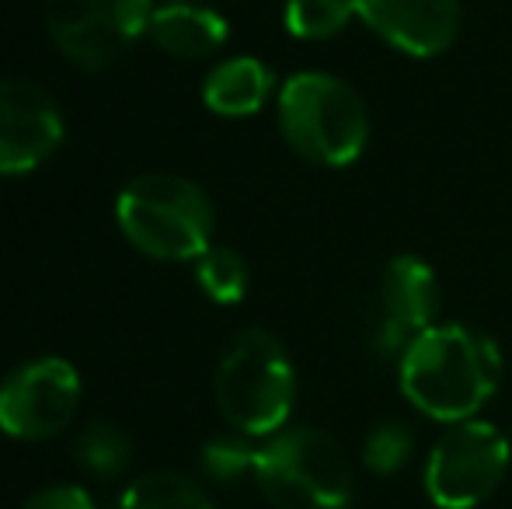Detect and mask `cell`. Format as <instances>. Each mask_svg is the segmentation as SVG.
<instances>
[{
  "label": "cell",
  "mask_w": 512,
  "mask_h": 509,
  "mask_svg": "<svg viewBox=\"0 0 512 509\" xmlns=\"http://www.w3.org/2000/svg\"><path fill=\"white\" fill-rule=\"evenodd\" d=\"M443 304V290L418 255H394L380 272L377 314L370 321V346L380 356L405 353V346L418 332L432 328Z\"/></svg>",
  "instance_id": "9c48e42d"
},
{
  "label": "cell",
  "mask_w": 512,
  "mask_h": 509,
  "mask_svg": "<svg viewBox=\"0 0 512 509\" xmlns=\"http://www.w3.org/2000/svg\"><path fill=\"white\" fill-rule=\"evenodd\" d=\"M60 143V105L32 81H0V175H28Z\"/></svg>",
  "instance_id": "30bf717a"
},
{
  "label": "cell",
  "mask_w": 512,
  "mask_h": 509,
  "mask_svg": "<svg viewBox=\"0 0 512 509\" xmlns=\"http://www.w3.org/2000/svg\"><path fill=\"white\" fill-rule=\"evenodd\" d=\"M258 447H251L244 436H220L203 447V471L213 482H237L241 475H255Z\"/></svg>",
  "instance_id": "d6986e66"
},
{
  "label": "cell",
  "mask_w": 512,
  "mask_h": 509,
  "mask_svg": "<svg viewBox=\"0 0 512 509\" xmlns=\"http://www.w3.org/2000/svg\"><path fill=\"white\" fill-rule=\"evenodd\" d=\"M196 279L206 290V297L216 304H237L248 293V265L234 248L223 245H209L196 258Z\"/></svg>",
  "instance_id": "e0dca14e"
},
{
  "label": "cell",
  "mask_w": 512,
  "mask_h": 509,
  "mask_svg": "<svg viewBox=\"0 0 512 509\" xmlns=\"http://www.w3.org/2000/svg\"><path fill=\"white\" fill-rule=\"evenodd\" d=\"M512 461V443L492 422H453L429 450L425 492L439 509H474L502 485Z\"/></svg>",
  "instance_id": "8992f818"
},
{
  "label": "cell",
  "mask_w": 512,
  "mask_h": 509,
  "mask_svg": "<svg viewBox=\"0 0 512 509\" xmlns=\"http://www.w3.org/2000/svg\"><path fill=\"white\" fill-rule=\"evenodd\" d=\"M119 509H213V503L192 478L178 471H150L122 492Z\"/></svg>",
  "instance_id": "5bb4252c"
},
{
  "label": "cell",
  "mask_w": 512,
  "mask_h": 509,
  "mask_svg": "<svg viewBox=\"0 0 512 509\" xmlns=\"http://www.w3.org/2000/svg\"><path fill=\"white\" fill-rule=\"evenodd\" d=\"M401 391L436 422H467L502 384V353L471 325H432L401 353Z\"/></svg>",
  "instance_id": "6da1fadb"
},
{
  "label": "cell",
  "mask_w": 512,
  "mask_h": 509,
  "mask_svg": "<svg viewBox=\"0 0 512 509\" xmlns=\"http://www.w3.org/2000/svg\"><path fill=\"white\" fill-rule=\"evenodd\" d=\"M74 454L88 471L112 478V475H119L129 464V457H133V440H129V433L122 426L98 419L81 429V436H77V443H74Z\"/></svg>",
  "instance_id": "2e32d148"
},
{
  "label": "cell",
  "mask_w": 512,
  "mask_h": 509,
  "mask_svg": "<svg viewBox=\"0 0 512 509\" xmlns=\"http://www.w3.org/2000/svg\"><path fill=\"white\" fill-rule=\"evenodd\" d=\"M168 4H192V0H168Z\"/></svg>",
  "instance_id": "44dd1931"
},
{
  "label": "cell",
  "mask_w": 512,
  "mask_h": 509,
  "mask_svg": "<svg viewBox=\"0 0 512 509\" xmlns=\"http://www.w3.org/2000/svg\"><path fill=\"white\" fill-rule=\"evenodd\" d=\"M21 509H98V506L81 485H53V489L35 492Z\"/></svg>",
  "instance_id": "ffe728a7"
},
{
  "label": "cell",
  "mask_w": 512,
  "mask_h": 509,
  "mask_svg": "<svg viewBox=\"0 0 512 509\" xmlns=\"http://www.w3.org/2000/svg\"><path fill=\"white\" fill-rule=\"evenodd\" d=\"M255 482L276 509H349L356 496L345 447L314 426L279 429L258 447Z\"/></svg>",
  "instance_id": "5b68a950"
},
{
  "label": "cell",
  "mask_w": 512,
  "mask_h": 509,
  "mask_svg": "<svg viewBox=\"0 0 512 509\" xmlns=\"http://www.w3.org/2000/svg\"><path fill=\"white\" fill-rule=\"evenodd\" d=\"M509 443H512V433H509Z\"/></svg>",
  "instance_id": "7402d4cb"
},
{
  "label": "cell",
  "mask_w": 512,
  "mask_h": 509,
  "mask_svg": "<svg viewBox=\"0 0 512 509\" xmlns=\"http://www.w3.org/2000/svg\"><path fill=\"white\" fill-rule=\"evenodd\" d=\"M283 18H286V32L293 39L321 42L345 32L349 21L359 18V14H356V0H290Z\"/></svg>",
  "instance_id": "9a60e30c"
},
{
  "label": "cell",
  "mask_w": 512,
  "mask_h": 509,
  "mask_svg": "<svg viewBox=\"0 0 512 509\" xmlns=\"http://www.w3.org/2000/svg\"><path fill=\"white\" fill-rule=\"evenodd\" d=\"M154 11V0H46V28L70 63L105 70L147 32Z\"/></svg>",
  "instance_id": "52a82bcc"
},
{
  "label": "cell",
  "mask_w": 512,
  "mask_h": 509,
  "mask_svg": "<svg viewBox=\"0 0 512 509\" xmlns=\"http://www.w3.org/2000/svg\"><path fill=\"white\" fill-rule=\"evenodd\" d=\"M279 129L300 157L324 168H345L363 157L370 112L342 77L304 70L279 88Z\"/></svg>",
  "instance_id": "3957f363"
},
{
  "label": "cell",
  "mask_w": 512,
  "mask_h": 509,
  "mask_svg": "<svg viewBox=\"0 0 512 509\" xmlns=\"http://www.w3.org/2000/svg\"><path fill=\"white\" fill-rule=\"evenodd\" d=\"M213 398L241 436H276L297 398V374L283 342L262 328L234 335L216 363Z\"/></svg>",
  "instance_id": "7a4b0ae2"
},
{
  "label": "cell",
  "mask_w": 512,
  "mask_h": 509,
  "mask_svg": "<svg viewBox=\"0 0 512 509\" xmlns=\"http://www.w3.org/2000/svg\"><path fill=\"white\" fill-rule=\"evenodd\" d=\"M411 450H415V436H411L405 422H380L366 436L363 461L377 475H394V471L408 464Z\"/></svg>",
  "instance_id": "ac0fdd59"
},
{
  "label": "cell",
  "mask_w": 512,
  "mask_h": 509,
  "mask_svg": "<svg viewBox=\"0 0 512 509\" xmlns=\"http://www.w3.org/2000/svg\"><path fill=\"white\" fill-rule=\"evenodd\" d=\"M81 405V377L60 356L18 367L0 384V429L14 440H49L63 433Z\"/></svg>",
  "instance_id": "ba28073f"
},
{
  "label": "cell",
  "mask_w": 512,
  "mask_h": 509,
  "mask_svg": "<svg viewBox=\"0 0 512 509\" xmlns=\"http://www.w3.org/2000/svg\"><path fill=\"white\" fill-rule=\"evenodd\" d=\"M115 220L133 248L161 262H189L209 248L213 206L192 178L154 171L119 192Z\"/></svg>",
  "instance_id": "277c9868"
},
{
  "label": "cell",
  "mask_w": 512,
  "mask_h": 509,
  "mask_svg": "<svg viewBox=\"0 0 512 509\" xmlns=\"http://www.w3.org/2000/svg\"><path fill=\"white\" fill-rule=\"evenodd\" d=\"M272 88H276V77L258 56H230L206 74L203 102L216 116L244 119L265 109Z\"/></svg>",
  "instance_id": "7c38bea8"
},
{
  "label": "cell",
  "mask_w": 512,
  "mask_h": 509,
  "mask_svg": "<svg viewBox=\"0 0 512 509\" xmlns=\"http://www.w3.org/2000/svg\"><path fill=\"white\" fill-rule=\"evenodd\" d=\"M150 39L178 60L213 56L227 42V21L199 4H164L150 18Z\"/></svg>",
  "instance_id": "4fadbf2b"
},
{
  "label": "cell",
  "mask_w": 512,
  "mask_h": 509,
  "mask_svg": "<svg viewBox=\"0 0 512 509\" xmlns=\"http://www.w3.org/2000/svg\"><path fill=\"white\" fill-rule=\"evenodd\" d=\"M356 14L384 42L418 60L446 53L460 32V0H356Z\"/></svg>",
  "instance_id": "8fae6325"
}]
</instances>
